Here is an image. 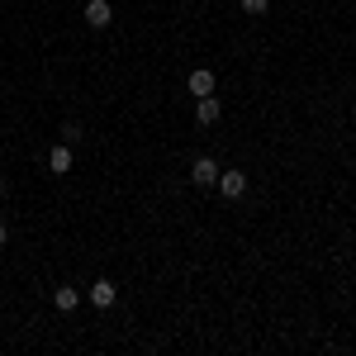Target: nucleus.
<instances>
[{"label":"nucleus","instance_id":"nucleus-1","mask_svg":"<svg viewBox=\"0 0 356 356\" xmlns=\"http://www.w3.org/2000/svg\"><path fill=\"white\" fill-rule=\"evenodd\" d=\"M191 181L195 186H219V162H214V157H195L191 162Z\"/></svg>","mask_w":356,"mask_h":356},{"label":"nucleus","instance_id":"nucleus-2","mask_svg":"<svg viewBox=\"0 0 356 356\" xmlns=\"http://www.w3.org/2000/svg\"><path fill=\"white\" fill-rule=\"evenodd\" d=\"M219 191H223V200H238L247 191V176L238 166H228V171H219Z\"/></svg>","mask_w":356,"mask_h":356},{"label":"nucleus","instance_id":"nucleus-3","mask_svg":"<svg viewBox=\"0 0 356 356\" xmlns=\"http://www.w3.org/2000/svg\"><path fill=\"white\" fill-rule=\"evenodd\" d=\"M110 19H114L110 0H90V5H86V24L90 29H110Z\"/></svg>","mask_w":356,"mask_h":356},{"label":"nucleus","instance_id":"nucleus-4","mask_svg":"<svg viewBox=\"0 0 356 356\" xmlns=\"http://www.w3.org/2000/svg\"><path fill=\"white\" fill-rule=\"evenodd\" d=\"M48 171H53V176H67V171H72V147H67V143H57L53 152H48Z\"/></svg>","mask_w":356,"mask_h":356},{"label":"nucleus","instance_id":"nucleus-5","mask_svg":"<svg viewBox=\"0 0 356 356\" xmlns=\"http://www.w3.org/2000/svg\"><path fill=\"white\" fill-rule=\"evenodd\" d=\"M191 95H214V72L209 67H195L191 72Z\"/></svg>","mask_w":356,"mask_h":356},{"label":"nucleus","instance_id":"nucleus-6","mask_svg":"<svg viewBox=\"0 0 356 356\" xmlns=\"http://www.w3.org/2000/svg\"><path fill=\"white\" fill-rule=\"evenodd\" d=\"M219 100H214V95H200V110H195V119H200V124H219Z\"/></svg>","mask_w":356,"mask_h":356},{"label":"nucleus","instance_id":"nucleus-7","mask_svg":"<svg viewBox=\"0 0 356 356\" xmlns=\"http://www.w3.org/2000/svg\"><path fill=\"white\" fill-rule=\"evenodd\" d=\"M90 304H95V309H110L114 304V285L110 280H95V285H90Z\"/></svg>","mask_w":356,"mask_h":356},{"label":"nucleus","instance_id":"nucleus-8","mask_svg":"<svg viewBox=\"0 0 356 356\" xmlns=\"http://www.w3.org/2000/svg\"><path fill=\"white\" fill-rule=\"evenodd\" d=\"M53 300H57V309H62V314H72V309H76V290H72V285H62Z\"/></svg>","mask_w":356,"mask_h":356},{"label":"nucleus","instance_id":"nucleus-9","mask_svg":"<svg viewBox=\"0 0 356 356\" xmlns=\"http://www.w3.org/2000/svg\"><path fill=\"white\" fill-rule=\"evenodd\" d=\"M62 143L76 147V143H81V129H76V124H62Z\"/></svg>","mask_w":356,"mask_h":356},{"label":"nucleus","instance_id":"nucleus-10","mask_svg":"<svg viewBox=\"0 0 356 356\" xmlns=\"http://www.w3.org/2000/svg\"><path fill=\"white\" fill-rule=\"evenodd\" d=\"M243 10L247 15H266V0H243Z\"/></svg>","mask_w":356,"mask_h":356},{"label":"nucleus","instance_id":"nucleus-11","mask_svg":"<svg viewBox=\"0 0 356 356\" xmlns=\"http://www.w3.org/2000/svg\"><path fill=\"white\" fill-rule=\"evenodd\" d=\"M5 243H10V233H5V223H0V247H5Z\"/></svg>","mask_w":356,"mask_h":356},{"label":"nucleus","instance_id":"nucleus-12","mask_svg":"<svg viewBox=\"0 0 356 356\" xmlns=\"http://www.w3.org/2000/svg\"><path fill=\"white\" fill-rule=\"evenodd\" d=\"M0 200H5V176H0Z\"/></svg>","mask_w":356,"mask_h":356}]
</instances>
